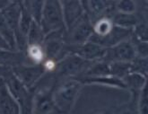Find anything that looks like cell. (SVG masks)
<instances>
[{
    "mask_svg": "<svg viewBox=\"0 0 148 114\" xmlns=\"http://www.w3.org/2000/svg\"><path fill=\"white\" fill-rule=\"evenodd\" d=\"M83 85H102L107 87H112L121 90H127L126 86L122 79L111 76H85L77 78Z\"/></svg>",
    "mask_w": 148,
    "mask_h": 114,
    "instance_id": "13",
    "label": "cell"
},
{
    "mask_svg": "<svg viewBox=\"0 0 148 114\" xmlns=\"http://www.w3.org/2000/svg\"><path fill=\"white\" fill-rule=\"evenodd\" d=\"M110 20L112 23L118 27L133 30L135 26L140 22L136 14H124L115 11L110 16Z\"/></svg>",
    "mask_w": 148,
    "mask_h": 114,
    "instance_id": "17",
    "label": "cell"
},
{
    "mask_svg": "<svg viewBox=\"0 0 148 114\" xmlns=\"http://www.w3.org/2000/svg\"><path fill=\"white\" fill-rule=\"evenodd\" d=\"M83 86L76 79H66L56 83L52 93V99L57 114H70Z\"/></svg>",
    "mask_w": 148,
    "mask_h": 114,
    "instance_id": "1",
    "label": "cell"
},
{
    "mask_svg": "<svg viewBox=\"0 0 148 114\" xmlns=\"http://www.w3.org/2000/svg\"><path fill=\"white\" fill-rule=\"evenodd\" d=\"M92 35V23L85 13L73 27L66 31V45H81L89 41Z\"/></svg>",
    "mask_w": 148,
    "mask_h": 114,
    "instance_id": "8",
    "label": "cell"
},
{
    "mask_svg": "<svg viewBox=\"0 0 148 114\" xmlns=\"http://www.w3.org/2000/svg\"><path fill=\"white\" fill-rule=\"evenodd\" d=\"M136 58V49L131 40L121 41L115 46L108 48L102 60L107 62L131 63Z\"/></svg>",
    "mask_w": 148,
    "mask_h": 114,
    "instance_id": "9",
    "label": "cell"
},
{
    "mask_svg": "<svg viewBox=\"0 0 148 114\" xmlns=\"http://www.w3.org/2000/svg\"><path fill=\"white\" fill-rule=\"evenodd\" d=\"M62 7L63 19L66 31L70 30L84 14L82 1L77 0H64L60 1Z\"/></svg>",
    "mask_w": 148,
    "mask_h": 114,
    "instance_id": "11",
    "label": "cell"
},
{
    "mask_svg": "<svg viewBox=\"0 0 148 114\" xmlns=\"http://www.w3.org/2000/svg\"><path fill=\"white\" fill-rule=\"evenodd\" d=\"M0 35L7 41V43L9 44V46L11 47L13 50L17 51L14 32L6 23L1 10H0Z\"/></svg>",
    "mask_w": 148,
    "mask_h": 114,
    "instance_id": "20",
    "label": "cell"
},
{
    "mask_svg": "<svg viewBox=\"0 0 148 114\" xmlns=\"http://www.w3.org/2000/svg\"><path fill=\"white\" fill-rule=\"evenodd\" d=\"M122 81L126 89L130 92V96L138 98L142 89L147 84V77L136 73H129L122 78Z\"/></svg>",
    "mask_w": 148,
    "mask_h": 114,
    "instance_id": "15",
    "label": "cell"
},
{
    "mask_svg": "<svg viewBox=\"0 0 148 114\" xmlns=\"http://www.w3.org/2000/svg\"><path fill=\"white\" fill-rule=\"evenodd\" d=\"M20 65H25L23 52L0 49V67L13 68Z\"/></svg>",
    "mask_w": 148,
    "mask_h": 114,
    "instance_id": "16",
    "label": "cell"
},
{
    "mask_svg": "<svg viewBox=\"0 0 148 114\" xmlns=\"http://www.w3.org/2000/svg\"><path fill=\"white\" fill-rule=\"evenodd\" d=\"M93 62L84 60L73 53H67L58 60L54 71L49 74L56 82L66 79H76L81 76Z\"/></svg>",
    "mask_w": 148,
    "mask_h": 114,
    "instance_id": "2",
    "label": "cell"
},
{
    "mask_svg": "<svg viewBox=\"0 0 148 114\" xmlns=\"http://www.w3.org/2000/svg\"><path fill=\"white\" fill-rule=\"evenodd\" d=\"M110 76L122 79L130 73V63L127 62H109Z\"/></svg>",
    "mask_w": 148,
    "mask_h": 114,
    "instance_id": "22",
    "label": "cell"
},
{
    "mask_svg": "<svg viewBox=\"0 0 148 114\" xmlns=\"http://www.w3.org/2000/svg\"><path fill=\"white\" fill-rule=\"evenodd\" d=\"M106 48H103L92 41H87L81 45H66V50L68 53H73L81 58L95 62L102 60L106 53Z\"/></svg>",
    "mask_w": 148,
    "mask_h": 114,
    "instance_id": "10",
    "label": "cell"
},
{
    "mask_svg": "<svg viewBox=\"0 0 148 114\" xmlns=\"http://www.w3.org/2000/svg\"><path fill=\"white\" fill-rule=\"evenodd\" d=\"M13 74L27 89L32 90L48 73L41 65H20L11 68Z\"/></svg>",
    "mask_w": 148,
    "mask_h": 114,
    "instance_id": "6",
    "label": "cell"
},
{
    "mask_svg": "<svg viewBox=\"0 0 148 114\" xmlns=\"http://www.w3.org/2000/svg\"><path fill=\"white\" fill-rule=\"evenodd\" d=\"M115 9L117 12L124 14H136L137 10V2L132 0H120L116 1Z\"/></svg>",
    "mask_w": 148,
    "mask_h": 114,
    "instance_id": "25",
    "label": "cell"
},
{
    "mask_svg": "<svg viewBox=\"0 0 148 114\" xmlns=\"http://www.w3.org/2000/svg\"><path fill=\"white\" fill-rule=\"evenodd\" d=\"M10 0H0V10H2L4 7H5L9 4Z\"/></svg>",
    "mask_w": 148,
    "mask_h": 114,
    "instance_id": "29",
    "label": "cell"
},
{
    "mask_svg": "<svg viewBox=\"0 0 148 114\" xmlns=\"http://www.w3.org/2000/svg\"><path fill=\"white\" fill-rule=\"evenodd\" d=\"M137 111L138 114L148 113V94H147V84L142 89L137 100Z\"/></svg>",
    "mask_w": 148,
    "mask_h": 114,
    "instance_id": "26",
    "label": "cell"
},
{
    "mask_svg": "<svg viewBox=\"0 0 148 114\" xmlns=\"http://www.w3.org/2000/svg\"><path fill=\"white\" fill-rule=\"evenodd\" d=\"M130 40L133 42L136 54L138 58H148V41H140L134 40L130 37Z\"/></svg>",
    "mask_w": 148,
    "mask_h": 114,
    "instance_id": "27",
    "label": "cell"
},
{
    "mask_svg": "<svg viewBox=\"0 0 148 114\" xmlns=\"http://www.w3.org/2000/svg\"><path fill=\"white\" fill-rule=\"evenodd\" d=\"M4 80L14 98L18 103L20 114H34V93L17 79L10 69L4 76Z\"/></svg>",
    "mask_w": 148,
    "mask_h": 114,
    "instance_id": "3",
    "label": "cell"
},
{
    "mask_svg": "<svg viewBox=\"0 0 148 114\" xmlns=\"http://www.w3.org/2000/svg\"><path fill=\"white\" fill-rule=\"evenodd\" d=\"M57 82L49 85H36L32 90L34 93L33 107L34 114H50L56 113L55 105L52 99L54 86Z\"/></svg>",
    "mask_w": 148,
    "mask_h": 114,
    "instance_id": "7",
    "label": "cell"
},
{
    "mask_svg": "<svg viewBox=\"0 0 148 114\" xmlns=\"http://www.w3.org/2000/svg\"><path fill=\"white\" fill-rule=\"evenodd\" d=\"M25 65H41L46 59L43 45H29L23 51Z\"/></svg>",
    "mask_w": 148,
    "mask_h": 114,
    "instance_id": "18",
    "label": "cell"
},
{
    "mask_svg": "<svg viewBox=\"0 0 148 114\" xmlns=\"http://www.w3.org/2000/svg\"><path fill=\"white\" fill-rule=\"evenodd\" d=\"M44 38H45V33L43 32L40 25L33 21L27 36V46L43 45Z\"/></svg>",
    "mask_w": 148,
    "mask_h": 114,
    "instance_id": "21",
    "label": "cell"
},
{
    "mask_svg": "<svg viewBox=\"0 0 148 114\" xmlns=\"http://www.w3.org/2000/svg\"><path fill=\"white\" fill-rule=\"evenodd\" d=\"M0 114H20L18 103L10 93L3 77H0Z\"/></svg>",
    "mask_w": 148,
    "mask_h": 114,
    "instance_id": "12",
    "label": "cell"
},
{
    "mask_svg": "<svg viewBox=\"0 0 148 114\" xmlns=\"http://www.w3.org/2000/svg\"><path fill=\"white\" fill-rule=\"evenodd\" d=\"M25 9L28 11L32 20L39 23L40 22L43 6H44V1L40 0H27V1H22Z\"/></svg>",
    "mask_w": 148,
    "mask_h": 114,
    "instance_id": "19",
    "label": "cell"
},
{
    "mask_svg": "<svg viewBox=\"0 0 148 114\" xmlns=\"http://www.w3.org/2000/svg\"><path fill=\"white\" fill-rule=\"evenodd\" d=\"M66 31L63 29L45 35L43 48L45 50L46 59L52 60L57 63L67 53L66 50Z\"/></svg>",
    "mask_w": 148,
    "mask_h": 114,
    "instance_id": "5",
    "label": "cell"
},
{
    "mask_svg": "<svg viewBox=\"0 0 148 114\" xmlns=\"http://www.w3.org/2000/svg\"><path fill=\"white\" fill-rule=\"evenodd\" d=\"M111 113H112V111H110V110H103V111H100L94 114H111Z\"/></svg>",
    "mask_w": 148,
    "mask_h": 114,
    "instance_id": "30",
    "label": "cell"
},
{
    "mask_svg": "<svg viewBox=\"0 0 148 114\" xmlns=\"http://www.w3.org/2000/svg\"><path fill=\"white\" fill-rule=\"evenodd\" d=\"M0 49H5V50H13L7 41L0 35Z\"/></svg>",
    "mask_w": 148,
    "mask_h": 114,
    "instance_id": "28",
    "label": "cell"
},
{
    "mask_svg": "<svg viewBox=\"0 0 148 114\" xmlns=\"http://www.w3.org/2000/svg\"><path fill=\"white\" fill-rule=\"evenodd\" d=\"M131 38L140 41H148V29L146 21H140L132 30Z\"/></svg>",
    "mask_w": 148,
    "mask_h": 114,
    "instance_id": "24",
    "label": "cell"
},
{
    "mask_svg": "<svg viewBox=\"0 0 148 114\" xmlns=\"http://www.w3.org/2000/svg\"><path fill=\"white\" fill-rule=\"evenodd\" d=\"M148 72V58L136 57L130 63V73L139 74L145 77H147Z\"/></svg>",
    "mask_w": 148,
    "mask_h": 114,
    "instance_id": "23",
    "label": "cell"
},
{
    "mask_svg": "<svg viewBox=\"0 0 148 114\" xmlns=\"http://www.w3.org/2000/svg\"><path fill=\"white\" fill-rule=\"evenodd\" d=\"M5 19L10 28L14 32V35L18 30V25L21 18L22 3L21 1H10L5 7L1 10Z\"/></svg>",
    "mask_w": 148,
    "mask_h": 114,
    "instance_id": "14",
    "label": "cell"
},
{
    "mask_svg": "<svg viewBox=\"0 0 148 114\" xmlns=\"http://www.w3.org/2000/svg\"><path fill=\"white\" fill-rule=\"evenodd\" d=\"M40 25L45 35L58 30H66L60 1L58 0L44 1Z\"/></svg>",
    "mask_w": 148,
    "mask_h": 114,
    "instance_id": "4",
    "label": "cell"
}]
</instances>
